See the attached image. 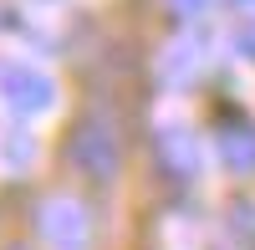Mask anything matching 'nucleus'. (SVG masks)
<instances>
[{
    "label": "nucleus",
    "instance_id": "f257e3e1",
    "mask_svg": "<svg viewBox=\"0 0 255 250\" xmlns=\"http://www.w3.org/2000/svg\"><path fill=\"white\" fill-rule=\"evenodd\" d=\"M67 158H72V169L82 179H92V184H108L118 179L123 169V143H118V123L108 113H82L72 123V133H67Z\"/></svg>",
    "mask_w": 255,
    "mask_h": 250
},
{
    "label": "nucleus",
    "instance_id": "f03ea898",
    "mask_svg": "<svg viewBox=\"0 0 255 250\" xmlns=\"http://www.w3.org/2000/svg\"><path fill=\"white\" fill-rule=\"evenodd\" d=\"M0 102L10 113H20V118L46 113L56 102V82L41 67H31V61H0Z\"/></svg>",
    "mask_w": 255,
    "mask_h": 250
},
{
    "label": "nucleus",
    "instance_id": "7ed1b4c3",
    "mask_svg": "<svg viewBox=\"0 0 255 250\" xmlns=\"http://www.w3.org/2000/svg\"><path fill=\"white\" fill-rule=\"evenodd\" d=\"M36 220H41V235H46L51 250H87L92 245V215L77 199H46Z\"/></svg>",
    "mask_w": 255,
    "mask_h": 250
},
{
    "label": "nucleus",
    "instance_id": "20e7f679",
    "mask_svg": "<svg viewBox=\"0 0 255 250\" xmlns=\"http://www.w3.org/2000/svg\"><path fill=\"white\" fill-rule=\"evenodd\" d=\"M220 158L235 179H255V128L250 123H225L220 128Z\"/></svg>",
    "mask_w": 255,
    "mask_h": 250
},
{
    "label": "nucleus",
    "instance_id": "39448f33",
    "mask_svg": "<svg viewBox=\"0 0 255 250\" xmlns=\"http://www.w3.org/2000/svg\"><path fill=\"white\" fill-rule=\"evenodd\" d=\"M158 153H163V163H168V174H174V179H194L199 158H194V143H189V133L163 128V133H158Z\"/></svg>",
    "mask_w": 255,
    "mask_h": 250
},
{
    "label": "nucleus",
    "instance_id": "423d86ee",
    "mask_svg": "<svg viewBox=\"0 0 255 250\" xmlns=\"http://www.w3.org/2000/svg\"><path fill=\"white\" fill-rule=\"evenodd\" d=\"M235 51H240L245 61H255V20H245V26L235 31Z\"/></svg>",
    "mask_w": 255,
    "mask_h": 250
},
{
    "label": "nucleus",
    "instance_id": "0eeeda50",
    "mask_svg": "<svg viewBox=\"0 0 255 250\" xmlns=\"http://www.w3.org/2000/svg\"><path fill=\"white\" fill-rule=\"evenodd\" d=\"M174 10H179V15H199L204 0H174Z\"/></svg>",
    "mask_w": 255,
    "mask_h": 250
},
{
    "label": "nucleus",
    "instance_id": "6e6552de",
    "mask_svg": "<svg viewBox=\"0 0 255 250\" xmlns=\"http://www.w3.org/2000/svg\"><path fill=\"white\" fill-rule=\"evenodd\" d=\"M0 26H5V5H0Z\"/></svg>",
    "mask_w": 255,
    "mask_h": 250
},
{
    "label": "nucleus",
    "instance_id": "1a4fd4ad",
    "mask_svg": "<svg viewBox=\"0 0 255 250\" xmlns=\"http://www.w3.org/2000/svg\"><path fill=\"white\" fill-rule=\"evenodd\" d=\"M240 5H255V0H240Z\"/></svg>",
    "mask_w": 255,
    "mask_h": 250
},
{
    "label": "nucleus",
    "instance_id": "9d476101",
    "mask_svg": "<svg viewBox=\"0 0 255 250\" xmlns=\"http://www.w3.org/2000/svg\"><path fill=\"white\" fill-rule=\"evenodd\" d=\"M10 250H26V245H10Z\"/></svg>",
    "mask_w": 255,
    "mask_h": 250
}]
</instances>
